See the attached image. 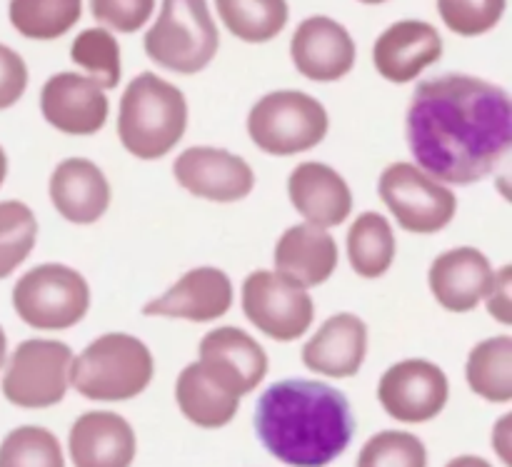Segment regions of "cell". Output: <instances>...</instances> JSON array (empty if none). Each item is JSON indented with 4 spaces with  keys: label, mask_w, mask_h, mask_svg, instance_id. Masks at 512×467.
Wrapping results in <instances>:
<instances>
[{
    "label": "cell",
    "mask_w": 512,
    "mask_h": 467,
    "mask_svg": "<svg viewBox=\"0 0 512 467\" xmlns=\"http://www.w3.org/2000/svg\"><path fill=\"white\" fill-rule=\"evenodd\" d=\"M405 138L418 168L445 185H473L498 170L512 145L508 90L468 73L415 88Z\"/></svg>",
    "instance_id": "1"
},
{
    "label": "cell",
    "mask_w": 512,
    "mask_h": 467,
    "mask_svg": "<svg viewBox=\"0 0 512 467\" xmlns=\"http://www.w3.org/2000/svg\"><path fill=\"white\" fill-rule=\"evenodd\" d=\"M255 433L275 460L325 467L348 450L355 415L338 388L320 380H280L255 405Z\"/></svg>",
    "instance_id": "2"
},
{
    "label": "cell",
    "mask_w": 512,
    "mask_h": 467,
    "mask_svg": "<svg viewBox=\"0 0 512 467\" xmlns=\"http://www.w3.org/2000/svg\"><path fill=\"white\" fill-rule=\"evenodd\" d=\"M188 100L178 85L155 73H140L120 98L118 138L133 158L160 160L183 140Z\"/></svg>",
    "instance_id": "3"
},
{
    "label": "cell",
    "mask_w": 512,
    "mask_h": 467,
    "mask_svg": "<svg viewBox=\"0 0 512 467\" xmlns=\"http://www.w3.org/2000/svg\"><path fill=\"white\" fill-rule=\"evenodd\" d=\"M155 375L153 353L128 333H105L73 358L68 383L83 398L123 403L148 390Z\"/></svg>",
    "instance_id": "4"
},
{
    "label": "cell",
    "mask_w": 512,
    "mask_h": 467,
    "mask_svg": "<svg viewBox=\"0 0 512 467\" xmlns=\"http://www.w3.org/2000/svg\"><path fill=\"white\" fill-rule=\"evenodd\" d=\"M145 55L178 75L208 68L220 48V33L208 0H163L158 20L145 33Z\"/></svg>",
    "instance_id": "5"
},
{
    "label": "cell",
    "mask_w": 512,
    "mask_h": 467,
    "mask_svg": "<svg viewBox=\"0 0 512 467\" xmlns=\"http://www.w3.org/2000/svg\"><path fill=\"white\" fill-rule=\"evenodd\" d=\"M245 128L263 153L290 158L323 143L330 118L325 105L303 90H273L250 108Z\"/></svg>",
    "instance_id": "6"
},
{
    "label": "cell",
    "mask_w": 512,
    "mask_h": 467,
    "mask_svg": "<svg viewBox=\"0 0 512 467\" xmlns=\"http://www.w3.org/2000/svg\"><path fill=\"white\" fill-rule=\"evenodd\" d=\"M13 308L33 330H68L90 310V285L78 270L63 263H43L23 275L13 288Z\"/></svg>",
    "instance_id": "7"
},
{
    "label": "cell",
    "mask_w": 512,
    "mask_h": 467,
    "mask_svg": "<svg viewBox=\"0 0 512 467\" xmlns=\"http://www.w3.org/2000/svg\"><path fill=\"white\" fill-rule=\"evenodd\" d=\"M378 193L400 228L415 235L440 233L458 213V195L413 163L388 165Z\"/></svg>",
    "instance_id": "8"
},
{
    "label": "cell",
    "mask_w": 512,
    "mask_h": 467,
    "mask_svg": "<svg viewBox=\"0 0 512 467\" xmlns=\"http://www.w3.org/2000/svg\"><path fill=\"white\" fill-rule=\"evenodd\" d=\"M70 363L73 350L60 340H23L5 368V400L25 410L53 408L68 393Z\"/></svg>",
    "instance_id": "9"
},
{
    "label": "cell",
    "mask_w": 512,
    "mask_h": 467,
    "mask_svg": "<svg viewBox=\"0 0 512 467\" xmlns=\"http://www.w3.org/2000/svg\"><path fill=\"white\" fill-rule=\"evenodd\" d=\"M243 313L270 340L293 343L313 325L315 303L308 288L278 270H255L243 283Z\"/></svg>",
    "instance_id": "10"
},
{
    "label": "cell",
    "mask_w": 512,
    "mask_h": 467,
    "mask_svg": "<svg viewBox=\"0 0 512 467\" xmlns=\"http://www.w3.org/2000/svg\"><path fill=\"white\" fill-rule=\"evenodd\" d=\"M450 398L443 368L430 360H400L380 378L378 400L385 413L400 423H428L438 418Z\"/></svg>",
    "instance_id": "11"
},
{
    "label": "cell",
    "mask_w": 512,
    "mask_h": 467,
    "mask_svg": "<svg viewBox=\"0 0 512 467\" xmlns=\"http://www.w3.org/2000/svg\"><path fill=\"white\" fill-rule=\"evenodd\" d=\"M180 188L210 203H238L255 188V173L240 155L210 145H193L173 163Z\"/></svg>",
    "instance_id": "12"
},
{
    "label": "cell",
    "mask_w": 512,
    "mask_h": 467,
    "mask_svg": "<svg viewBox=\"0 0 512 467\" xmlns=\"http://www.w3.org/2000/svg\"><path fill=\"white\" fill-rule=\"evenodd\" d=\"M200 360L205 373L225 388L228 393L243 395L253 393L268 375V355L263 345L245 330L225 325L200 340Z\"/></svg>",
    "instance_id": "13"
},
{
    "label": "cell",
    "mask_w": 512,
    "mask_h": 467,
    "mask_svg": "<svg viewBox=\"0 0 512 467\" xmlns=\"http://www.w3.org/2000/svg\"><path fill=\"white\" fill-rule=\"evenodd\" d=\"M45 123L65 135H95L108 123L110 103L95 80L80 73H55L40 90Z\"/></svg>",
    "instance_id": "14"
},
{
    "label": "cell",
    "mask_w": 512,
    "mask_h": 467,
    "mask_svg": "<svg viewBox=\"0 0 512 467\" xmlns=\"http://www.w3.org/2000/svg\"><path fill=\"white\" fill-rule=\"evenodd\" d=\"M290 58L303 78L315 83H335L355 68L358 48L343 23L328 15H313L295 28Z\"/></svg>",
    "instance_id": "15"
},
{
    "label": "cell",
    "mask_w": 512,
    "mask_h": 467,
    "mask_svg": "<svg viewBox=\"0 0 512 467\" xmlns=\"http://www.w3.org/2000/svg\"><path fill=\"white\" fill-rule=\"evenodd\" d=\"M233 308V280L220 268H193L160 298L145 303L148 318L188 320V323H213Z\"/></svg>",
    "instance_id": "16"
},
{
    "label": "cell",
    "mask_w": 512,
    "mask_h": 467,
    "mask_svg": "<svg viewBox=\"0 0 512 467\" xmlns=\"http://www.w3.org/2000/svg\"><path fill=\"white\" fill-rule=\"evenodd\" d=\"M443 58V38L425 20H398L378 35L373 65L388 83L405 85Z\"/></svg>",
    "instance_id": "17"
},
{
    "label": "cell",
    "mask_w": 512,
    "mask_h": 467,
    "mask_svg": "<svg viewBox=\"0 0 512 467\" xmlns=\"http://www.w3.org/2000/svg\"><path fill=\"white\" fill-rule=\"evenodd\" d=\"M495 280L493 263L478 248H453L440 253L428 270V285L440 308L470 313L490 293Z\"/></svg>",
    "instance_id": "18"
},
{
    "label": "cell",
    "mask_w": 512,
    "mask_h": 467,
    "mask_svg": "<svg viewBox=\"0 0 512 467\" xmlns=\"http://www.w3.org/2000/svg\"><path fill=\"white\" fill-rule=\"evenodd\" d=\"M288 198L305 223L338 228L353 213V190L343 175L325 163H300L288 178Z\"/></svg>",
    "instance_id": "19"
},
{
    "label": "cell",
    "mask_w": 512,
    "mask_h": 467,
    "mask_svg": "<svg viewBox=\"0 0 512 467\" xmlns=\"http://www.w3.org/2000/svg\"><path fill=\"white\" fill-rule=\"evenodd\" d=\"M53 208L73 225H93L108 213L110 183L103 170L88 158H65L48 183Z\"/></svg>",
    "instance_id": "20"
},
{
    "label": "cell",
    "mask_w": 512,
    "mask_h": 467,
    "mask_svg": "<svg viewBox=\"0 0 512 467\" xmlns=\"http://www.w3.org/2000/svg\"><path fill=\"white\" fill-rule=\"evenodd\" d=\"M75 467H130L135 460V430L123 415L108 410L83 413L68 435Z\"/></svg>",
    "instance_id": "21"
},
{
    "label": "cell",
    "mask_w": 512,
    "mask_h": 467,
    "mask_svg": "<svg viewBox=\"0 0 512 467\" xmlns=\"http://www.w3.org/2000/svg\"><path fill=\"white\" fill-rule=\"evenodd\" d=\"M368 353V325L353 313H338L303 345V365L325 378H353Z\"/></svg>",
    "instance_id": "22"
},
{
    "label": "cell",
    "mask_w": 512,
    "mask_h": 467,
    "mask_svg": "<svg viewBox=\"0 0 512 467\" xmlns=\"http://www.w3.org/2000/svg\"><path fill=\"white\" fill-rule=\"evenodd\" d=\"M273 260L280 275L295 280L303 288H318L333 278L340 263V253L328 228L300 223L280 235Z\"/></svg>",
    "instance_id": "23"
},
{
    "label": "cell",
    "mask_w": 512,
    "mask_h": 467,
    "mask_svg": "<svg viewBox=\"0 0 512 467\" xmlns=\"http://www.w3.org/2000/svg\"><path fill=\"white\" fill-rule=\"evenodd\" d=\"M175 400L185 418L205 430L225 428L238 415L240 398L220 388L200 363L185 365L175 383Z\"/></svg>",
    "instance_id": "24"
},
{
    "label": "cell",
    "mask_w": 512,
    "mask_h": 467,
    "mask_svg": "<svg viewBox=\"0 0 512 467\" xmlns=\"http://www.w3.org/2000/svg\"><path fill=\"white\" fill-rule=\"evenodd\" d=\"M345 248L353 273L365 280H375L393 268L398 243H395L393 225L385 215L360 213L350 225Z\"/></svg>",
    "instance_id": "25"
},
{
    "label": "cell",
    "mask_w": 512,
    "mask_h": 467,
    "mask_svg": "<svg viewBox=\"0 0 512 467\" xmlns=\"http://www.w3.org/2000/svg\"><path fill=\"white\" fill-rule=\"evenodd\" d=\"M465 380L470 390L488 403L512 400V338L495 335L475 345L465 363Z\"/></svg>",
    "instance_id": "26"
},
{
    "label": "cell",
    "mask_w": 512,
    "mask_h": 467,
    "mask_svg": "<svg viewBox=\"0 0 512 467\" xmlns=\"http://www.w3.org/2000/svg\"><path fill=\"white\" fill-rule=\"evenodd\" d=\"M225 28L243 43H268L288 25V0H215Z\"/></svg>",
    "instance_id": "27"
},
{
    "label": "cell",
    "mask_w": 512,
    "mask_h": 467,
    "mask_svg": "<svg viewBox=\"0 0 512 467\" xmlns=\"http://www.w3.org/2000/svg\"><path fill=\"white\" fill-rule=\"evenodd\" d=\"M83 15V0H10V25L23 38L55 40L73 30Z\"/></svg>",
    "instance_id": "28"
},
{
    "label": "cell",
    "mask_w": 512,
    "mask_h": 467,
    "mask_svg": "<svg viewBox=\"0 0 512 467\" xmlns=\"http://www.w3.org/2000/svg\"><path fill=\"white\" fill-rule=\"evenodd\" d=\"M70 60L103 90L120 85V45L108 28H85L70 45Z\"/></svg>",
    "instance_id": "29"
},
{
    "label": "cell",
    "mask_w": 512,
    "mask_h": 467,
    "mask_svg": "<svg viewBox=\"0 0 512 467\" xmlns=\"http://www.w3.org/2000/svg\"><path fill=\"white\" fill-rule=\"evenodd\" d=\"M38 240V218L20 200L0 203V280L13 275L33 253Z\"/></svg>",
    "instance_id": "30"
},
{
    "label": "cell",
    "mask_w": 512,
    "mask_h": 467,
    "mask_svg": "<svg viewBox=\"0 0 512 467\" xmlns=\"http://www.w3.org/2000/svg\"><path fill=\"white\" fill-rule=\"evenodd\" d=\"M0 467H65L63 448L50 430L23 425L0 443Z\"/></svg>",
    "instance_id": "31"
},
{
    "label": "cell",
    "mask_w": 512,
    "mask_h": 467,
    "mask_svg": "<svg viewBox=\"0 0 512 467\" xmlns=\"http://www.w3.org/2000/svg\"><path fill=\"white\" fill-rule=\"evenodd\" d=\"M358 467H428V450L418 435L383 430L363 445Z\"/></svg>",
    "instance_id": "32"
},
{
    "label": "cell",
    "mask_w": 512,
    "mask_h": 467,
    "mask_svg": "<svg viewBox=\"0 0 512 467\" xmlns=\"http://www.w3.org/2000/svg\"><path fill=\"white\" fill-rule=\"evenodd\" d=\"M508 0H438V13L445 28L460 38H478L490 33L503 20Z\"/></svg>",
    "instance_id": "33"
},
{
    "label": "cell",
    "mask_w": 512,
    "mask_h": 467,
    "mask_svg": "<svg viewBox=\"0 0 512 467\" xmlns=\"http://www.w3.org/2000/svg\"><path fill=\"white\" fill-rule=\"evenodd\" d=\"M155 0H90V13L110 33H138L153 18Z\"/></svg>",
    "instance_id": "34"
},
{
    "label": "cell",
    "mask_w": 512,
    "mask_h": 467,
    "mask_svg": "<svg viewBox=\"0 0 512 467\" xmlns=\"http://www.w3.org/2000/svg\"><path fill=\"white\" fill-rule=\"evenodd\" d=\"M28 88V65L23 55L0 43V110H8Z\"/></svg>",
    "instance_id": "35"
},
{
    "label": "cell",
    "mask_w": 512,
    "mask_h": 467,
    "mask_svg": "<svg viewBox=\"0 0 512 467\" xmlns=\"http://www.w3.org/2000/svg\"><path fill=\"white\" fill-rule=\"evenodd\" d=\"M510 288H512V268L510 265H503L500 270H495L493 288H490V293L485 295V305H488L490 318L498 320L500 325L512 323Z\"/></svg>",
    "instance_id": "36"
},
{
    "label": "cell",
    "mask_w": 512,
    "mask_h": 467,
    "mask_svg": "<svg viewBox=\"0 0 512 467\" xmlns=\"http://www.w3.org/2000/svg\"><path fill=\"white\" fill-rule=\"evenodd\" d=\"M510 425H512V415H503V418L498 420V425H495V430H493V448H495V453L500 455V460H503V463L508 465V467H512Z\"/></svg>",
    "instance_id": "37"
},
{
    "label": "cell",
    "mask_w": 512,
    "mask_h": 467,
    "mask_svg": "<svg viewBox=\"0 0 512 467\" xmlns=\"http://www.w3.org/2000/svg\"><path fill=\"white\" fill-rule=\"evenodd\" d=\"M445 467H493V465L483 458H475V455H460V458L450 460Z\"/></svg>",
    "instance_id": "38"
},
{
    "label": "cell",
    "mask_w": 512,
    "mask_h": 467,
    "mask_svg": "<svg viewBox=\"0 0 512 467\" xmlns=\"http://www.w3.org/2000/svg\"><path fill=\"white\" fill-rule=\"evenodd\" d=\"M5 175H8V155H5L3 145H0V188L5 183Z\"/></svg>",
    "instance_id": "39"
},
{
    "label": "cell",
    "mask_w": 512,
    "mask_h": 467,
    "mask_svg": "<svg viewBox=\"0 0 512 467\" xmlns=\"http://www.w3.org/2000/svg\"><path fill=\"white\" fill-rule=\"evenodd\" d=\"M5 353H8V338H5V330L3 325H0V370H3L5 365Z\"/></svg>",
    "instance_id": "40"
},
{
    "label": "cell",
    "mask_w": 512,
    "mask_h": 467,
    "mask_svg": "<svg viewBox=\"0 0 512 467\" xmlns=\"http://www.w3.org/2000/svg\"><path fill=\"white\" fill-rule=\"evenodd\" d=\"M358 3H365V5H383V3H388V0H358Z\"/></svg>",
    "instance_id": "41"
}]
</instances>
